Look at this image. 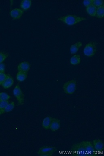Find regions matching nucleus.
Wrapping results in <instances>:
<instances>
[{"label": "nucleus", "instance_id": "nucleus-1", "mask_svg": "<svg viewBox=\"0 0 104 156\" xmlns=\"http://www.w3.org/2000/svg\"><path fill=\"white\" fill-rule=\"evenodd\" d=\"M58 20L64 24L71 26L76 25L83 21L86 20L87 18L80 17L77 15H68L61 16L60 18H58Z\"/></svg>", "mask_w": 104, "mask_h": 156}, {"label": "nucleus", "instance_id": "nucleus-2", "mask_svg": "<svg viewBox=\"0 0 104 156\" xmlns=\"http://www.w3.org/2000/svg\"><path fill=\"white\" fill-rule=\"evenodd\" d=\"M72 151L75 152H93L95 151L90 142L84 141L74 144L71 148Z\"/></svg>", "mask_w": 104, "mask_h": 156}, {"label": "nucleus", "instance_id": "nucleus-3", "mask_svg": "<svg viewBox=\"0 0 104 156\" xmlns=\"http://www.w3.org/2000/svg\"><path fill=\"white\" fill-rule=\"evenodd\" d=\"M97 51L96 43L95 42H90L86 44L83 50L84 55L90 58L95 55Z\"/></svg>", "mask_w": 104, "mask_h": 156}, {"label": "nucleus", "instance_id": "nucleus-4", "mask_svg": "<svg viewBox=\"0 0 104 156\" xmlns=\"http://www.w3.org/2000/svg\"><path fill=\"white\" fill-rule=\"evenodd\" d=\"M63 88L65 94L67 95H72L76 90V81L74 80H72L67 81L64 83Z\"/></svg>", "mask_w": 104, "mask_h": 156}, {"label": "nucleus", "instance_id": "nucleus-5", "mask_svg": "<svg viewBox=\"0 0 104 156\" xmlns=\"http://www.w3.org/2000/svg\"><path fill=\"white\" fill-rule=\"evenodd\" d=\"M57 151V148L55 147L44 146L39 149L37 152V154L40 156H51Z\"/></svg>", "mask_w": 104, "mask_h": 156}, {"label": "nucleus", "instance_id": "nucleus-6", "mask_svg": "<svg viewBox=\"0 0 104 156\" xmlns=\"http://www.w3.org/2000/svg\"><path fill=\"white\" fill-rule=\"evenodd\" d=\"M13 94L17 100L18 105H21L24 104V94L19 85H17L15 86L13 91Z\"/></svg>", "mask_w": 104, "mask_h": 156}, {"label": "nucleus", "instance_id": "nucleus-7", "mask_svg": "<svg viewBox=\"0 0 104 156\" xmlns=\"http://www.w3.org/2000/svg\"><path fill=\"white\" fill-rule=\"evenodd\" d=\"M24 11L20 8H15L9 12L10 16L14 20H19L23 16Z\"/></svg>", "mask_w": 104, "mask_h": 156}, {"label": "nucleus", "instance_id": "nucleus-8", "mask_svg": "<svg viewBox=\"0 0 104 156\" xmlns=\"http://www.w3.org/2000/svg\"><path fill=\"white\" fill-rule=\"evenodd\" d=\"M61 126V121L58 118H52L50 130L52 132L58 131L60 129Z\"/></svg>", "mask_w": 104, "mask_h": 156}, {"label": "nucleus", "instance_id": "nucleus-9", "mask_svg": "<svg viewBox=\"0 0 104 156\" xmlns=\"http://www.w3.org/2000/svg\"><path fill=\"white\" fill-rule=\"evenodd\" d=\"M31 64L28 61H24L20 63L17 66V70L18 71L27 72L31 68Z\"/></svg>", "mask_w": 104, "mask_h": 156}, {"label": "nucleus", "instance_id": "nucleus-10", "mask_svg": "<svg viewBox=\"0 0 104 156\" xmlns=\"http://www.w3.org/2000/svg\"><path fill=\"white\" fill-rule=\"evenodd\" d=\"M14 83V80L12 77L9 74L7 75V76L2 86L5 89H8L11 88Z\"/></svg>", "mask_w": 104, "mask_h": 156}, {"label": "nucleus", "instance_id": "nucleus-11", "mask_svg": "<svg viewBox=\"0 0 104 156\" xmlns=\"http://www.w3.org/2000/svg\"><path fill=\"white\" fill-rule=\"evenodd\" d=\"M83 46L82 43L81 42H78L74 43L70 47V52L72 55L76 54L80 47Z\"/></svg>", "mask_w": 104, "mask_h": 156}, {"label": "nucleus", "instance_id": "nucleus-12", "mask_svg": "<svg viewBox=\"0 0 104 156\" xmlns=\"http://www.w3.org/2000/svg\"><path fill=\"white\" fill-rule=\"evenodd\" d=\"M94 148L95 151H103L104 149V144L103 142L100 139H96L93 141Z\"/></svg>", "mask_w": 104, "mask_h": 156}, {"label": "nucleus", "instance_id": "nucleus-13", "mask_svg": "<svg viewBox=\"0 0 104 156\" xmlns=\"http://www.w3.org/2000/svg\"><path fill=\"white\" fill-rule=\"evenodd\" d=\"M32 2L31 0H23L20 3L21 9L23 11H27L31 8Z\"/></svg>", "mask_w": 104, "mask_h": 156}, {"label": "nucleus", "instance_id": "nucleus-14", "mask_svg": "<svg viewBox=\"0 0 104 156\" xmlns=\"http://www.w3.org/2000/svg\"><path fill=\"white\" fill-rule=\"evenodd\" d=\"M86 12L89 16L92 17H96L97 8L93 5H91L89 6L86 7Z\"/></svg>", "mask_w": 104, "mask_h": 156}, {"label": "nucleus", "instance_id": "nucleus-15", "mask_svg": "<svg viewBox=\"0 0 104 156\" xmlns=\"http://www.w3.org/2000/svg\"><path fill=\"white\" fill-rule=\"evenodd\" d=\"M81 59L80 55L75 54L72 56L70 60V63L72 66H77L80 63Z\"/></svg>", "mask_w": 104, "mask_h": 156}, {"label": "nucleus", "instance_id": "nucleus-16", "mask_svg": "<svg viewBox=\"0 0 104 156\" xmlns=\"http://www.w3.org/2000/svg\"><path fill=\"white\" fill-rule=\"evenodd\" d=\"M15 106L14 102H11L10 103H9V104L5 108L2 109V110H0V116L3 114L6 113H8L12 111L14 108Z\"/></svg>", "mask_w": 104, "mask_h": 156}, {"label": "nucleus", "instance_id": "nucleus-17", "mask_svg": "<svg viewBox=\"0 0 104 156\" xmlns=\"http://www.w3.org/2000/svg\"><path fill=\"white\" fill-rule=\"evenodd\" d=\"M51 119H52V117L50 116H47L44 118L42 122V127L44 129L46 130H49Z\"/></svg>", "mask_w": 104, "mask_h": 156}, {"label": "nucleus", "instance_id": "nucleus-18", "mask_svg": "<svg viewBox=\"0 0 104 156\" xmlns=\"http://www.w3.org/2000/svg\"><path fill=\"white\" fill-rule=\"evenodd\" d=\"M27 74V72L18 71L16 74V79L19 82H23L26 80Z\"/></svg>", "mask_w": 104, "mask_h": 156}, {"label": "nucleus", "instance_id": "nucleus-19", "mask_svg": "<svg viewBox=\"0 0 104 156\" xmlns=\"http://www.w3.org/2000/svg\"><path fill=\"white\" fill-rule=\"evenodd\" d=\"M104 16V5L97 8L96 17L98 18H102Z\"/></svg>", "mask_w": 104, "mask_h": 156}, {"label": "nucleus", "instance_id": "nucleus-20", "mask_svg": "<svg viewBox=\"0 0 104 156\" xmlns=\"http://www.w3.org/2000/svg\"><path fill=\"white\" fill-rule=\"evenodd\" d=\"M11 96L9 94L5 92L0 93V102L2 101H9Z\"/></svg>", "mask_w": 104, "mask_h": 156}, {"label": "nucleus", "instance_id": "nucleus-21", "mask_svg": "<svg viewBox=\"0 0 104 156\" xmlns=\"http://www.w3.org/2000/svg\"><path fill=\"white\" fill-rule=\"evenodd\" d=\"M104 1L103 0H92V5L97 8L104 5Z\"/></svg>", "mask_w": 104, "mask_h": 156}, {"label": "nucleus", "instance_id": "nucleus-22", "mask_svg": "<svg viewBox=\"0 0 104 156\" xmlns=\"http://www.w3.org/2000/svg\"><path fill=\"white\" fill-rule=\"evenodd\" d=\"M9 54L4 52H0V64L3 63V61L8 58Z\"/></svg>", "mask_w": 104, "mask_h": 156}, {"label": "nucleus", "instance_id": "nucleus-23", "mask_svg": "<svg viewBox=\"0 0 104 156\" xmlns=\"http://www.w3.org/2000/svg\"><path fill=\"white\" fill-rule=\"evenodd\" d=\"M7 75L4 73H0V86H2L6 78Z\"/></svg>", "mask_w": 104, "mask_h": 156}, {"label": "nucleus", "instance_id": "nucleus-24", "mask_svg": "<svg viewBox=\"0 0 104 156\" xmlns=\"http://www.w3.org/2000/svg\"><path fill=\"white\" fill-rule=\"evenodd\" d=\"M9 102L8 101H2L0 102V110L4 109L9 104Z\"/></svg>", "mask_w": 104, "mask_h": 156}, {"label": "nucleus", "instance_id": "nucleus-25", "mask_svg": "<svg viewBox=\"0 0 104 156\" xmlns=\"http://www.w3.org/2000/svg\"><path fill=\"white\" fill-rule=\"evenodd\" d=\"M83 4L85 7H87L92 4V0H86L84 1L83 2Z\"/></svg>", "mask_w": 104, "mask_h": 156}, {"label": "nucleus", "instance_id": "nucleus-26", "mask_svg": "<svg viewBox=\"0 0 104 156\" xmlns=\"http://www.w3.org/2000/svg\"><path fill=\"white\" fill-rule=\"evenodd\" d=\"M5 71V65L4 64H0V73H4Z\"/></svg>", "mask_w": 104, "mask_h": 156}, {"label": "nucleus", "instance_id": "nucleus-27", "mask_svg": "<svg viewBox=\"0 0 104 156\" xmlns=\"http://www.w3.org/2000/svg\"><path fill=\"white\" fill-rule=\"evenodd\" d=\"M0 11H1V9H0Z\"/></svg>", "mask_w": 104, "mask_h": 156}]
</instances>
